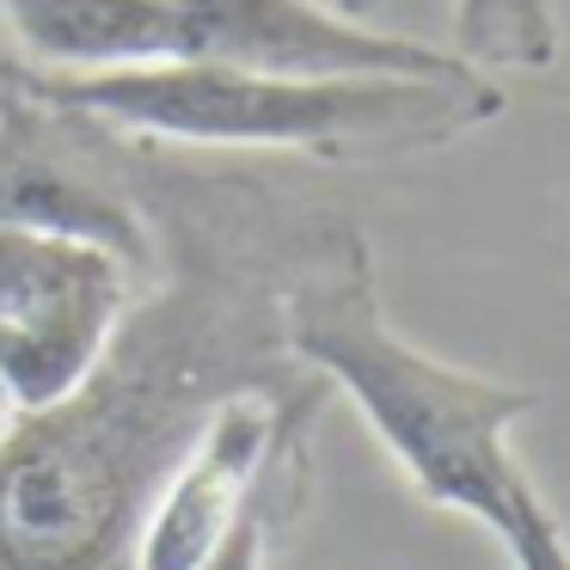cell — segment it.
<instances>
[{
	"mask_svg": "<svg viewBox=\"0 0 570 570\" xmlns=\"http://www.w3.org/2000/svg\"><path fill=\"white\" fill-rule=\"evenodd\" d=\"M325 215L154 160L160 264L68 399L0 442V570H124L154 484L239 386H288L283 276Z\"/></svg>",
	"mask_w": 570,
	"mask_h": 570,
	"instance_id": "1",
	"label": "cell"
},
{
	"mask_svg": "<svg viewBox=\"0 0 570 570\" xmlns=\"http://www.w3.org/2000/svg\"><path fill=\"white\" fill-rule=\"evenodd\" d=\"M276 320L288 362L356 405L423 503L479 521L515 570H570L558 509L515 448V423L540 393L411 344L386 320L374 252L356 222L325 215L288 264Z\"/></svg>",
	"mask_w": 570,
	"mask_h": 570,
	"instance_id": "2",
	"label": "cell"
},
{
	"mask_svg": "<svg viewBox=\"0 0 570 570\" xmlns=\"http://www.w3.org/2000/svg\"><path fill=\"white\" fill-rule=\"evenodd\" d=\"M43 92L92 111L148 148L209 154H307L374 166L442 154L503 117V87L466 75H258L227 62H148L105 75H38Z\"/></svg>",
	"mask_w": 570,
	"mask_h": 570,
	"instance_id": "3",
	"label": "cell"
},
{
	"mask_svg": "<svg viewBox=\"0 0 570 570\" xmlns=\"http://www.w3.org/2000/svg\"><path fill=\"white\" fill-rule=\"evenodd\" d=\"M148 141L99 124L92 111L43 92L26 68H7L0 92V227L50 234L111 252L136 283L160 264Z\"/></svg>",
	"mask_w": 570,
	"mask_h": 570,
	"instance_id": "4",
	"label": "cell"
},
{
	"mask_svg": "<svg viewBox=\"0 0 570 570\" xmlns=\"http://www.w3.org/2000/svg\"><path fill=\"white\" fill-rule=\"evenodd\" d=\"M136 276L111 252L0 227V386L19 411L68 399L117 337Z\"/></svg>",
	"mask_w": 570,
	"mask_h": 570,
	"instance_id": "5",
	"label": "cell"
},
{
	"mask_svg": "<svg viewBox=\"0 0 570 570\" xmlns=\"http://www.w3.org/2000/svg\"><path fill=\"white\" fill-rule=\"evenodd\" d=\"M320 399H325V386L307 381V374L288 386H239V393H227L190 430L185 454L166 466V479L154 484L124 570H203L209 564V552L227 540V528L252 503V491L264 484L283 442L313 430Z\"/></svg>",
	"mask_w": 570,
	"mask_h": 570,
	"instance_id": "6",
	"label": "cell"
},
{
	"mask_svg": "<svg viewBox=\"0 0 570 570\" xmlns=\"http://www.w3.org/2000/svg\"><path fill=\"white\" fill-rule=\"evenodd\" d=\"M178 62H227L258 75H466L454 50L368 26L332 0H173Z\"/></svg>",
	"mask_w": 570,
	"mask_h": 570,
	"instance_id": "7",
	"label": "cell"
},
{
	"mask_svg": "<svg viewBox=\"0 0 570 570\" xmlns=\"http://www.w3.org/2000/svg\"><path fill=\"white\" fill-rule=\"evenodd\" d=\"M0 43L38 75L178 62L173 0H0Z\"/></svg>",
	"mask_w": 570,
	"mask_h": 570,
	"instance_id": "8",
	"label": "cell"
},
{
	"mask_svg": "<svg viewBox=\"0 0 570 570\" xmlns=\"http://www.w3.org/2000/svg\"><path fill=\"white\" fill-rule=\"evenodd\" d=\"M448 50L479 75H503V68L540 75L558 56L552 0H454V43Z\"/></svg>",
	"mask_w": 570,
	"mask_h": 570,
	"instance_id": "9",
	"label": "cell"
},
{
	"mask_svg": "<svg viewBox=\"0 0 570 570\" xmlns=\"http://www.w3.org/2000/svg\"><path fill=\"white\" fill-rule=\"evenodd\" d=\"M307 435L313 430H301V435L283 442V454L271 460L264 484L252 491V503L239 509V521L227 528V540L209 552L203 570H271L288 521L301 515V503H307V491H313V448H307Z\"/></svg>",
	"mask_w": 570,
	"mask_h": 570,
	"instance_id": "10",
	"label": "cell"
},
{
	"mask_svg": "<svg viewBox=\"0 0 570 570\" xmlns=\"http://www.w3.org/2000/svg\"><path fill=\"white\" fill-rule=\"evenodd\" d=\"M26 417V411L13 405V393H7V386H0V442H7V435H13V423Z\"/></svg>",
	"mask_w": 570,
	"mask_h": 570,
	"instance_id": "11",
	"label": "cell"
},
{
	"mask_svg": "<svg viewBox=\"0 0 570 570\" xmlns=\"http://www.w3.org/2000/svg\"><path fill=\"white\" fill-rule=\"evenodd\" d=\"M7 68H13V50L0 43V92H7Z\"/></svg>",
	"mask_w": 570,
	"mask_h": 570,
	"instance_id": "12",
	"label": "cell"
}]
</instances>
